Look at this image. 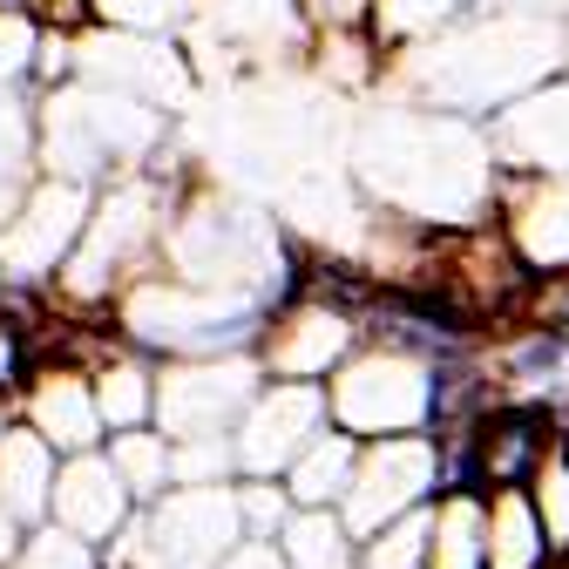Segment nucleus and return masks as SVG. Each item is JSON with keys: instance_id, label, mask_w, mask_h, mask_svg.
I'll return each mask as SVG.
<instances>
[{"instance_id": "f257e3e1", "label": "nucleus", "mask_w": 569, "mask_h": 569, "mask_svg": "<svg viewBox=\"0 0 569 569\" xmlns=\"http://www.w3.org/2000/svg\"><path fill=\"white\" fill-rule=\"evenodd\" d=\"M536 427H542V413H509V420H495V435H488V475L495 481H522L529 475V461H536Z\"/></svg>"}]
</instances>
